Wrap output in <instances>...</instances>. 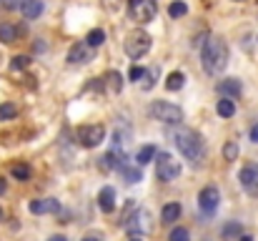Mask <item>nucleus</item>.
Here are the masks:
<instances>
[{
    "mask_svg": "<svg viewBox=\"0 0 258 241\" xmlns=\"http://www.w3.org/2000/svg\"><path fill=\"white\" fill-rule=\"evenodd\" d=\"M216 111H218V116H221V118H231V116L236 113V106H233V101H231V98H223V101H218Z\"/></svg>",
    "mask_w": 258,
    "mask_h": 241,
    "instance_id": "a211bd4d",
    "label": "nucleus"
},
{
    "mask_svg": "<svg viewBox=\"0 0 258 241\" xmlns=\"http://www.w3.org/2000/svg\"><path fill=\"white\" fill-rule=\"evenodd\" d=\"M218 204H221V194H218L216 186H206V188L198 194V206H201V211L213 214V211L218 209Z\"/></svg>",
    "mask_w": 258,
    "mask_h": 241,
    "instance_id": "6e6552de",
    "label": "nucleus"
},
{
    "mask_svg": "<svg viewBox=\"0 0 258 241\" xmlns=\"http://www.w3.org/2000/svg\"><path fill=\"white\" fill-rule=\"evenodd\" d=\"M241 183L251 196H258V163H246L241 168Z\"/></svg>",
    "mask_w": 258,
    "mask_h": 241,
    "instance_id": "1a4fd4ad",
    "label": "nucleus"
},
{
    "mask_svg": "<svg viewBox=\"0 0 258 241\" xmlns=\"http://www.w3.org/2000/svg\"><path fill=\"white\" fill-rule=\"evenodd\" d=\"M0 194H5V178H0Z\"/></svg>",
    "mask_w": 258,
    "mask_h": 241,
    "instance_id": "c9c22d12",
    "label": "nucleus"
},
{
    "mask_svg": "<svg viewBox=\"0 0 258 241\" xmlns=\"http://www.w3.org/2000/svg\"><path fill=\"white\" fill-rule=\"evenodd\" d=\"M18 38V30H15V25H10V23H3L0 25V40L3 43H13Z\"/></svg>",
    "mask_w": 258,
    "mask_h": 241,
    "instance_id": "6ab92c4d",
    "label": "nucleus"
},
{
    "mask_svg": "<svg viewBox=\"0 0 258 241\" xmlns=\"http://www.w3.org/2000/svg\"><path fill=\"white\" fill-rule=\"evenodd\" d=\"M98 206H100V211H105V214H110V211L115 209V191H113L110 186H105V188L98 194Z\"/></svg>",
    "mask_w": 258,
    "mask_h": 241,
    "instance_id": "4468645a",
    "label": "nucleus"
},
{
    "mask_svg": "<svg viewBox=\"0 0 258 241\" xmlns=\"http://www.w3.org/2000/svg\"><path fill=\"white\" fill-rule=\"evenodd\" d=\"M156 176L158 181H175L180 176V161H175L171 154H161L156 161Z\"/></svg>",
    "mask_w": 258,
    "mask_h": 241,
    "instance_id": "39448f33",
    "label": "nucleus"
},
{
    "mask_svg": "<svg viewBox=\"0 0 258 241\" xmlns=\"http://www.w3.org/2000/svg\"><path fill=\"white\" fill-rule=\"evenodd\" d=\"M223 159L226 161H236L238 159V143H233V141H231V143H226V146H223Z\"/></svg>",
    "mask_w": 258,
    "mask_h": 241,
    "instance_id": "393cba45",
    "label": "nucleus"
},
{
    "mask_svg": "<svg viewBox=\"0 0 258 241\" xmlns=\"http://www.w3.org/2000/svg\"><path fill=\"white\" fill-rule=\"evenodd\" d=\"M20 10H23V15H25L28 20H35V18L43 13V0H23Z\"/></svg>",
    "mask_w": 258,
    "mask_h": 241,
    "instance_id": "2eb2a0df",
    "label": "nucleus"
},
{
    "mask_svg": "<svg viewBox=\"0 0 258 241\" xmlns=\"http://www.w3.org/2000/svg\"><path fill=\"white\" fill-rule=\"evenodd\" d=\"M103 40H105V33H103L100 28L90 30V33H88V38H86V43H88V45H93V48H98V45H100Z\"/></svg>",
    "mask_w": 258,
    "mask_h": 241,
    "instance_id": "5701e85b",
    "label": "nucleus"
},
{
    "mask_svg": "<svg viewBox=\"0 0 258 241\" xmlns=\"http://www.w3.org/2000/svg\"><path fill=\"white\" fill-rule=\"evenodd\" d=\"M218 93L221 95H226V98H238L241 95V80H236V78H226V80H221L218 83Z\"/></svg>",
    "mask_w": 258,
    "mask_h": 241,
    "instance_id": "ddd939ff",
    "label": "nucleus"
},
{
    "mask_svg": "<svg viewBox=\"0 0 258 241\" xmlns=\"http://www.w3.org/2000/svg\"><path fill=\"white\" fill-rule=\"evenodd\" d=\"M0 221H3V209H0Z\"/></svg>",
    "mask_w": 258,
    "mask_h": 241,
    "instance_id": "4c0bfd02",
    "label": "nucleus"
},
{
    "mask_svg": "<svg viewBox=\"0 0 258 241\" xmlns=\"http://www.w3.org/2000/svg\"><path fill=\"white\" fill-rule=\"evenodd\" d=\"M151 116L161 123H168V126H178L183 121V108L180 106H173L166 101H156L151 103Z\"/></svg>",
    "mask_w": 258,
    "mask_h": 241,
    "instance_id": "7ed1b4c3",
    "label": "nucleus"
},
{
    "mask_svg": "<svg viewBox=\"0 0 258 241\" xmlns=\"http://www.w3.org/2000/svg\"><path fill=\"white\" fill-rule=\"evenodd\" d=\"M141 3H143V0H128V5H131V8H136V5H141Z\"/></svg>",
    "mask_w": 258,
    "mask_h": 241,
    "instance_id": "72a5a7b5",
    "label": "nucleus"
},
{
    "mask_svg": "<svg viewBox=\"0 0 258 241\" xmlns=\"http://www.w3.org/2000/svg\"><path fill=\"white\" fill-rule=\"evenodd\" d=\"M141 78H146V71H143L141 66L131 68V80H141Z\"/></svg>",
    "mask_w": 258,
    "mask_h": 241,
    "instance_id": "2f4dec72",
    "label": "nucleus"
},
{
    "mask_svg": "<svg viewBox=\"0 0 258 241\" xmlns=\"http://www.w3.org/2000/svg\"><path fill=\"white\" fill-rule=\"evenodd\" d=\"M236 236H241V224H228V226H223V239H236Z\"/></svg>",
    "mask_w": 258,
    "mask_h": 241,
    "instance_id": "a878e982",
    "label": "nucleus"
},
{
    "mask_svg": "<svg viewBox=\"0 0 258 241\" xmlns=\"http://www.w3.org/2000/svg\"><path fill=\"white\" fill-rule=\"evenodd\" d=\"M201 63L206 68V73L211 76H218L226 71V63H228V48L221 38H208V43L203 45L201 51Z\"/></svg>",
    "mask_w": 258,
    "mask_h": 241,
    "instance_id": "f257e3e1",
    "label": "nucleus"
},
{
    "mask_svg": "<svg viewBox=\"0 0 258 241\" xmlns=\"http://www.w3.org/2000/svg\"><path fill=\"white\" fill-rule=\"evenodd\" d=\"M185 10H188V8H185V3H180V0H178V3H171V8H168L171 18H180V15H185Z\"/></svg>",
    "mask_w": 258,
    "mask_h": 241,
    "instance_id": "cd10ccee",
    "label": "nucleus"
},
{
    "mask_svg": "<svg viewBox=\"0 0 258 241\" xmlns=\"http://www.w3.org/2000/svg\"><path fill=\"white\" fill-rule=\"evenodd\" d=\"M48 241H68V239H66V236H50Z\"/></svg>",
    "mask_w": 258,
    "mask_h": 241,
    "instance_id": "f704fd0d",
    "label": "nucleus"
},
{
    "mask_svg": "<svg viewBox=\"0 0 258 241\" xmlns=\"http://www.w3.org/2000/svg\"><path fill=\"white\" fill-rule=\"evenodd\" d=\"M131 241H143V239H131Z\"/></svg>",
    "mask_w": 258,
    "mask_h": 241,
    "instance_id": "58836bf2",
    "label": "nucleus"
},
{
    "mask_svg": "<svg viewBox=\"0 0 258 241\" xmlns=\"http://www.w3.org/2000/svg\"><path fill=\"white\" fill-rule=\"evenodd\" d=\"M28 63H30V58H28V56H15V58H13V68H15V71L28 68Z\"/></svg>",
    "mask_w": 258,
    "mask_h": 241,
    "instance_id": "c756f323",
    "label": "nucleus"
},
{
    "mask_svg": "<svg viewBox=\"0 0 258 241\" xmlns=\"http://www.w3.org/2000/svg\"><path fill=\"white\" fill-rule=\"evenodd\" d=\"M156 0H143L141 5H136V8H131V13H133V18L138 20V23H151L153 18H156Z\"/></svg>",
    "mask_w": 258,
    "mask_h": 241,
    "instance_id": "9d476101",
    "label": "nucleus"
},
{
    "mask_svg": "<svg viewBox=\"0 0 258 241\" xmlns=\"http://www.w3.org/2000/svg\"><path fill=\"white\" fill-rule=\"evenodd\" d=\"M161 216H163V224L178 221V216H180V204H166L163 211H161Z\"/></svg>",
    "mask_w": 258,
    "mask_h": 241,
    "instance_id": "f3484780",
    "label": "nucleus"
},
{
    "mask_svg": "<svg viewBox=\"0 0 258 241\" xmlns=\"http://www.w3.org/2000/svg\"><path fill=\"white\" fill-rule=\"evenodd\" d=\"M108 80H110V90H115V93H118V90L123 88V78H120V73H115V71H113V73L108 76Z\"/></svg>",
    "mask_w": 258,
    "mask_h": 241,
    "instance_id": "c85d7f7f",
    "label": "nucleus"
},
{
    "mask_svg": "<svg viewBox=\"0 0 258 241\" xmlns=\"http://www.w3.org/2000/svg\"><path fill=\"white\" fill-rule=\"evenodd\" d=\"M183 80H185V76L175 71L171 76H166V88H168V90H180V88H183Z\"/></svg>",
    "mask_w": 258,
    "mask_h": 241,
    "instance_id": "412c9836",
    "label": "nucleus"
},
{
    "mask_svg": "<svg viewBox=\"0 0 258 241\" xmlns=\"http://www.w3.org/2000/svg\"><path fill=\"white\" fill-rule=\"evenodd\" d=\"M251 141H253V143H258V123L251 128Z\"/></svg>",
    "mask_w": 258,
    "mask_h": 241,
    "instance_id": "473e14b6",
    "label": "nucleus"
},
{
    "mask_svg": "<svg viewBox=\"0 0 258 241\" xmlns=\"http://www.w3.org/2000/svg\"><path fill=\"white\" fill-rule=\"evenodd\" d=\"M173 141H175L178 151L190 161V163L198 166L201 161L206 159V143H203V138H201L193 128H178V131L173 133Z\"/></svg>",
    "mask_w": 258,
    "mask_h": 241,
    "instance_id": "f03ea898",
    "label": "nucleus"
},
{
    "mask_svg": "<svg viewBox=\"0 0 258 241\" xmlns=\"http://www.w3.org/2000/svg\"><path fill=\"white\" fill-rule=\"evenodd\" d=\"M241 241H253L251 236H241Z\"/></svg>",
    "mask_w": 258,
    "mask_h": 241,
    "instance_id": "e433bc0d",
    "label": "nucleus"
},
{
    "mask_svg": "<svg viewBox=\"0 0 258 241\" xmlns=\"http://www.w3.org/2000/svg\"><path fill=\"white\" fill-rule=\"evenodd\" d=\"M120 173H123V178L128 181V183H138L143 176H141V168L138 166H131L128 161L125 163H120Z\"/></svg>",
    "mask_w": 258,
    "mask_h": 241,
    "instance_id": "dca6fc26",
    "label": "nucleus"
},
{
    "mask_svg": "<svg viewBox=\"0 0 258 241\" xmlns=\"http://www.w3.org/2000/svg\"><path fill=\"white\" fill-rule=\"evenodd\" d=\"M30 211L33 214H58L60 211V204L55 201V199H35V201H30Z\"/></svg>",
    "mask_w": 258,
    "mask_h": 241,
    "instance_id": "f8f14e48",
    "label": "nucleus"
},
{
    "mask_svg": "<svg viewBox=\"0 0 258 241\" xmlns=\"http://www.w3.org/2000/svg\"><path fill=\"white\" fill-rule=\"evenodd\" d=\"M18 116V108L13 106V103H3L0 106V121H10V118H15Z\"/></svg>",
    "mask_w": 258,
    "mask_h": 241,
    "instance_id": "b1692460",
    "label": "nucleus"
},
{
    "mask_svg": "<svg viewBox=\"0 0 258 241\" xmlns=\"http://www.w3.org/2000/svg\"><path fill=\"white\" fill-rule=\"evenodd\" d=\"M83 241H95V239H83Z\"/></svg>",
    "mask_w": 258,
    "mask_h": 241,
    "instance_id": "ea45409f",
    "label": "nucleus"
},
{
    "mask_svg": "<svg viewBox=\"0 0 258 241\" xmlns=\"http://www.w3.org/2000/svg\"><path fill=\"white\" fill-rule=\"evenodd\" d=\"M153 156H156V146H143V149L138 151V156H136V163H138V166H146V163H151Z\"/></svg>",
    "mask_w": 258,
    "mask_h": 241,
    "instance_id": "aec40b11",
    "label": "nucleus"
},
{
    "mask_svg": "<svg viewBox=\"0 0 258 241\" xmlns=\"http://www.w3.org/2000/svg\"><path fill=\"white\" fill-rule=\"evenodd\" d=\"M103 138H105V128L100 123H90V126H81L78 128V143L83 149H95Z\"/></svg>",
    "mask_w": 258,
    "mask_h": 241,
    "instance_id": "423d86ee",
    "label": "nucleus"
},
{
    "mask_svg": "<svg viewBox=\"0 0 258 241\" xmlns=\"http://www.w3.org/2000/svg\"><path fill=\"white\" fill-rule=\"evenodd\" d=\"M90 58H93V45H88V43H76L68 53L71 63H88Z\"/></svg>",
    "mask_w": 258,
    "mask_h": 241,
    "instance_id": "9b49d317",
    "label": "nucleus"
},
{
    "mask_svg": "<svg viewBox=\"0 0 258 241\" xmlns=\"http://www.w3.org/2000/svg\"><path fill=\"white\" fill-rule=\"evenodd\" d=\"M30 173H33V171H30V166H25V163H15V166H13V176H15L18 181H28Z\"/></svg>",
    "mask_w": 258,
    "mask_h": 241,
    "instance_id": "4be33fe9",
    "label": "nucleus"
},
{
    "mask_svg": "<svg viewBox=\"0 0 258 241\" xmlns=\"http://www.w3.org/2000/svg\"><path fill=\"white\" fill-rule=\"evenodd\" d=\"M125 231L128 234H148L151 231V214L138 209L133 216L125 219Z\"/></svg>",
    "mask_w": 258,
    "mask_h": 241,
    "instance_id": "0eeeda50",
    "label": "nucleus"
},
{
    "mask_svg": "<svg viewBox=\"0 0 258 241\" xmlns=\"http://www.w3.org/2000/svg\"><path fill=\"white\" fill-rule=\"evenodd\" d=\"M156 76H158V68H151V71H148V73H146V90H151V88H153V83H156Z\"/></svg>",
    "mask_w": 258,
    "mask_h": 241,
    "instance_id": "7c9ffc66",
    "label": "nucleus"
},
{
    "mask_svg": "<svg viewBox=\"0 0 258 241\" xmlns=\"http://www.w3.org/2000/svg\"><path fill=\"white\" fill-rule=\"evenodd\" d=\"M168 241H190V234H188V229H183V226H178V229H173Z\"/></svg>",
    "mask_w": 258,
    "mask_h": 241,
    "instance_id": "bb28decb",
    "label": "nucleus"
},
{
    "mask_svg": "<svg viewBox=\"0 0 258 241\" xmlns=\"http://www.w3.org/2000/svg\"><path fill=\"white\" fill-rule=\"evenodd\" d=\"M125 53L131 56V58H141V56H146L148 51H151V35L146 33V30H141V28H136V30H131L128 35H125Z\"/></svg>",
    "mask_w": 258,
    "mask_h": 241,
    "instance_id": "20e7f679",
    "label": "nucleus"
}]
</instances>
